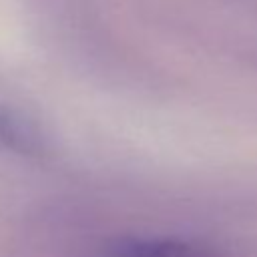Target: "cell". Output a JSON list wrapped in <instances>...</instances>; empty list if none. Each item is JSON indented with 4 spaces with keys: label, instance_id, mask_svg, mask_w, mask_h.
<instances>
[{
    "label": "cell",
    "instance_id": "obj_1",
    "mask_svg": "<svg viewBox=\"0 0 257 257\" xmlns=\"http://www.w3.org/2000/svg\"><path fill=\"white\" fill-rule=\"evenodd\" d=\"M104 257H227L219 247L175 237H120L106 245Z\"/></svg>",
    "mask_w": 257,
    "mask_h": 257
},
{
    "label": "cell",
    "instance_id": "obj_2",
    "mask_svg": "<svg viewBox=\"0 0 257 257\" xmlns=\"http://www.w3.org/2000/svg\"><path fill=\"white\" fill-rule=\"evenodd\" d=\"M44 151V137L36 124L18 110L0 104V153L36 157Z\"/></svg>",
    "mask_w": 257,
    "mask_h": 257
}]
</instances>
